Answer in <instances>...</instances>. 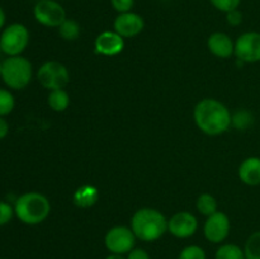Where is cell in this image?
<instances>
[{
  "label": "cell",
  "mask_w": 260,
  "mask_h": 259,
  "mask_svg": "<svg viewBox=\"0 0 260 259\" xmlns=\"http://www.w3.org/2000/svg\"><path fill=\"white\" fill-rule=\"evenodd\" d=\"M196 126L208 136H218L228 131L233 123L230 109L215 98L201 99L193 111Z\"/></svg>",
  "instance_id": "cell-1"
},
{
  "label": "cell",
  "mask_w": 260,
  "mask_h": 259,
  "mask_svg": "<svg viewBox=\"0 0 260 259\" xmlns=\"http://www.w3.org/2000/svg\"><path fill=\"white\" fill-rule=\"evenodd\" d=\"M131 230L136 239L151 243L159 240L167 233L168 220L156 208H140L131 217Z\"/></svg>",
  "instance_id": "cell-2"
},
{
  "label": "cell",
  "mask_w": 260,
  "mask_h": 259,
  "mask_svg": "<svg viewBox=\"0 0 260 259\" xmlns=\"http://www.w3.org/2000/svg\"><path fill=\"white\" fill-rule=\"evenodd\" d=\"M51 203L40 192H27L15 201L14 213L20 222L25 225H38L50 216Z\"/></svg>",
  "instance_id": "cell-3"
},
{
  "label": "cell",
  "mask_w": 260,
  "mask_h": 259,
  "mask_svg": "<svg viewBox=\"0 0 260 259\" xmlns=\"http://www.w3.org/2000/svg\"><path fill=\"white\" fill-rule=\"evenodd\" d=\"M33 76V66L28 58L10 56L3 61L2 79L5 85L13 90H23L29 85Z\"/></svg>",
  "instance_id": "cell-4"
},
{
  "label": "cell",
  "mask_w": 260,
  "mask_h": 259,
  "mask_svg": "<svg viewBox=\"0 0 260 259\" xmlns=\"http://www.w3.org/2000/svg\"><path fill=\"white\" fill-rule=\"evenodd\" d=\"M29 43V30L22 23L7 25L0 35V50L10 56H20Z\"/></svg>",
  "instance_id": "cell-5"
},
{
  "label": "cell",
  "mask_w": 260,
  "mask_h": 259,
  "mask_svg": "<svg viewBox=\"0 0 260 259\" xmlns=\"http://www.w3.org/2000/svg\"><path fill=\"white\" fill-rule=\"evenodd\" d=\"M37 80L47 90L65 89L70 83V73L63 63L58 61H47L37 71Z\"/></svg>",
  "instance_id": "cell-6"
},
{
  "label": "cell",
  "mask_w": 260,
  "mask_h": 259,
  "mask_svg": "<svg viewBox=\"0 0 260 259\" xmlns=\"http://www.w3.org/2000/svg\"><path fill=\"white\" fill-rule=\"evenodd\" d=\"M33 17L41 25L58 28L66 19V10L57 0H40L33 7Z\"/></svg>",
  "instance_id": "cell-7"
},
{
  "label": "cell",
  "mask_w": 260,
  "mask_h": 259,
  "mask_svg": "<svg viewBox=\"0 0 260 259\" xmlns=\"http://www.w3.org/2000/svg\"><path fill=\"white\" fill-rule=\"evenodd\" d=\"M136 244V236L131 228L119 225L109 229L104 236V245L111 254H128Z\"/></svg>",
  "instance_id": "cell-8"
},
{
  "label": "cell",
  "mask_w": 260,
  "mask_h": 259,
  "mask_svg": "<svg viewBox=\"0 0 260 259\" xmlns=\"http://www.w3.org/2000/svg\"><path fill=\"white\" fill-rule=\"evenodd\" d=\"M234 55L243 63L260 62V33L250 30L239 36Z\"/></svg>",
  "instance_id": "cell-9"
},
{
  "label": "cell",
  "mask_w": 260,
  "mask_h": 259,
  "mask_svg": "<svg viewBox=\"0 0 260 259\" xmlns=\"http://www.w3.org/2000/svg\"><path fill=\"white\" fill-rule=\"evenodd\" d=\"M231 230V222L225 212L217 211L213 215L208 216L203 225V234L210 243L221 244L226 240Z\"/></svg>",
  "instance_id": "cell-10"
},
{
  "label": "cell",
  "mask_w": 260,
  "mask_h": 259,
  "mask_svg": "<svg viewBox=\"0 0 260 259\" xmlns=\"http://www.w3.org/2000/svg\"><path fill=\"white\" fill-rule=\"evenodd\" d=\"M198 230V220L192 212L180 211L168 220V231L178 239L190 238Z\"/></svg>",
  "instance_id": "cell-11"
},
{
  "label": "cell",
  "mask_w": 260,
  "mask_h": 259,
  "mask_svg": "<svg viewBox=\"0 0 260 259\" xmlns=\"http://www.w3.org/2000/svg\"><path fill=\"white\" fill-rule=\"evenodd\" d=\"M113 28L123 38L136 37L144 30L145 20L140 14L134 12L121 13L113 22Z\"/></svg>",
  "instance_id": "cell-12"
},
{
  "label": "cell",
  "mask_w": 260,
  "mask_h": 259,
  "mask_svg": "<svg viewBox=\"0 0 260 259\" xmlns=\"http://www.w3.org/2000/svg\"><path fill=\"white\" fill-rule=\"evenodd\" d=\"M94 48L102 56H116L124 48V38L116 30H104L96 36Z\"/></svg>",
  "instance_id": "cell-13"
},
{
  "label": "cell",
  "mask_w": 260,
  "mask_h": 259,
  "mask_svg": "<svg viewBox=\"0 0 260 259\" xmlns=\"http://www.w3.org/2000/svg\"><path fill=\"white\" fill-rule=\"evenodd\" d=\"M207 48L216 57L229 58L235 52V42L226 33L215 32L208 37Z\"/></svg>",
  "instance_id": "cell-14"
},
{
  "label": "cell",
  "mask_w": 260,
  "mask_h": 259,
  "mask_svg": "<svg viewBox=\"0 0 260 259\" xmlns=\"http://www.w3.org/2000/svg\"><path fill=\"white\" fill-rule=\"evenodd\" d=\"M239 179L246 185L256 187L260 185V157L249 156L243 160L238 169Z\"/></svg>",
  "instance_id": "cell-15"
},
{
  "label": "cell",
  "mask_w": 260,
  "mask_h": 259,
  "mask_svg": "<svg viewBox=\"0 0 260 259\" xmlns=\"http://www.w3.org/2000/svg\"><path fill=\"white\" fill-rule=\"evenodd\" d=\"M99 193L98 189L93 185H83L78 188L73 196L74 203L79 207H90L98 201Z\"/></svg>",
  "instance_id": "cell-16"
},
{
  "label": "cell",
  "mask_w": 260,
  "mask_h": 259,
  "mask_svg": "<svg viewBox=\"0 0 260 259\" xmlns=\"http://www.w3.org/2000/svg\"><path fill=\"white\" fill-rule=\"evenodd\" d=\"M47 103L52 111L63 112L70 106V95L65 89L51 90L47 96Z\"/></svg>",
  "instance_id": "cell-17"
},
{
  "label": "cell",
  "mask_w": 260,
  "mask_h": 259,
  "mask_svg": "<svg viewBox=\"0 0 260 259\" xmlns=\"http://www.w3.org/2000/svg\"><path fill=\"white\" fill-rule=\"evenodd\" d=\"M196 207H197L198 212L201 215L208 216L213 215L215 212H217V201L210 193H202V195L198 196L197 202H196Z\"/></svg>",
  "instance_id": "cell-18"
},
{
  "label": "cell",
  "mask_w": 260,
  "mask_h": 259,
  "mask_svg": "<svg viewBox=\"0 0 260 259\" xmlns=\"http://www.w3.org/2000/svg\"><path fill=\"white\" fill-rule=\"evenodd\" d=\"M215 259H245V254L236 244H222L216 251Z\"/></svg>",
  "instance_id": "cell-19"
},
{
  "label": "cell",
  "mask_w": 260,
  "mask_h": 259,
  "mask_svg": "<svg viewBox=\"0 0 260 259\" xmlns=\"http://www.w3.org/2000/svg\"><path fill=\"white\" fill-rule=\"evenodd\" d=\"M244 254L245 259H260V230L254 231L246 239Z\"/></svg>",
  "instance_id": "cell-20"
},
{
  "label": "cell",
  "mask_w": 260,
  "mask_h": 259,
  "mask_svg": "<svg viewBox=\"0 0 260 259\" xmlns=\"http://www.w3.org/2000/svg\"><path fill=\"white\" fill-rule=\"evenodd\" d=\"M58 35L65 41H75L80 36V25L76 20L66 18L65 22L58 27Z\"/></svg>",
  "instance_id": "cell-21"
},
{
  "label": "cell",
  "mask_w": 260,
  "mask_h": 259,
  "mask_svg": "<svg viewBox=\"0 0 260 259\" xmlns=\"http://www.w3.org/2000/svg\"><path fill=\"white\" fill-rule=\"evenodd\" d=\"M254 116L246 109H240L233 114V126L238 130H246L253 124Z\"/></svg>",
  "instance_id": "cell-22"
},
{
  "label": "cell",
  "mask_w": 260,
  "mask_h": 259,
  "mask_svg": "<svg viewBox=\"0 0 260 259\" xmlns=\"http://www.w3.org/2000/svg\"><path fill=\"white\" fill-rule=\"evenodd\" d=\"M15 107V99L12 91L0 88V117L12 113Z\"/></svg>",
  "instance_id": "cell-23"
},
{
  "label": "cell",
  "mask_w": 260,
  "mask_h": 259,
  "mask_svg": "<svg viewBox=\"0 0 260 259\" xmlns=\"http://www.w3.org/2000/svg\"><path fill=\"white\" fill-rule=\"evenodd\" d=\"M178 259H207L206 251L198 245H188L182 249Z\"/></svg>",
  "instance_id": "cell-24"
},
{
  "label": "cell",
  "mask_w": 260,
  "mask_h": 259,
  "mask_svg": "<svg viewBox=\"0 0 260 259\" xmlns=\"http://www.w3.org/2000/svg\"><path fill=\"white\" fill-rule=\"evenodd\" d=\"M210 3L213 8H216L220 12L229 13L231 10L238 9L241 0H210Z\"/></svg>",
  "instance_id": "cell-25"
},
{
  "label": "cell",
  "mask_w": 260,
  "mask_h": 259,
  "mask_svg": "<svg viewBox=\"0 0 260 259\" xmlns=\"http://www.w3.org/2000/svg\"><path fill=\"white\" fill-rule=\"evenodd\" d=\"M14 215V207L10 206L8 202L0 201V226H4L7 223H9Z\"/></svg>",
  "instance_id": "cell-26"
},
{
  "label": "cell",
  "mask_w": 260,
  "mask_h": 259,
  "mask_svg": "<svg viewBox=\"0 0 260 259\" xmlns=\"http://www.w3.org/2000/svg\"><path fill=\"white\" fill-rule=\"evenodd\" d=\"M135 0H111V5L113 7V9L116 10V12H118V14H121V13L132 12Z\"/></svg>",
  "instance_id": "cell-27"
},
{
  "label": "cell",
  "mask_w": 260,
  "mask_h": 259,
  "mask_svg": "<svg viewBox=\"0 0 260 259\" xmlns=\"http://www.w3.org/2000/svg\"><path fill=\"white\" fill-rule=\"evenodd\" d=\"M226 20L233 27H238V25H240L243 23V13L239 9L231 10V12L226 13Z\"/></svg>",
  "instance_id": "cell-28"
},
{
  "label": "cell",
  "mask_w": 260,
  "mask_h": 259,
  "mask_svg": "<svg viewBox=\"0 0 260 259\" xmlns=\"http://www.w3.org/2000/svg\"><path fill=\"white\" fill-rule=\"evenodd\" d=\"M127 259H150V255L145 249L134 248L127 254Z\"/></svg>",
  "instance_id": "cell-29"
},
{
  "label": "cell",
  "mask_w": 260,
  "mask_h": 259,
  "mask_svg": "<svg viewBox=\"0 0 260 259\" xmlns=\"http://www.w3.org/2000/svg\"><path fill=\"white\" fill-rule=\"evenodd\" d=\"M8 132H9V124L5 121L4 117H0V140L7 137Z\"/></svg>",
  "instance_id": "cell-30"
},
{
  "label": "cell",
  "mask_w": 260,
  "mask_h": 259,
  "mask_svg": "<svg viewBox=\"0 0 260 259\" xmlns=\"http://www.w3.org/2000/svg\"><path fill=\"white\" fill-rule=\"evenodd\" d=\"M5 20H7V15H5L4 9H3V8L0 7V30H2L3 28H4Z\"/></svg>",
  "instance_id": "cell-31"
},
{
  "label": "cell",
  "mask_w": 260,
  "mask_h": 259,
  "mask_svg": "<svg viewBox=\"0 0 260 259\" xmlns=\"http://www.w3.org/2000/svg\"><path fill=\"white\" fill-rule=\"evenodd\" d=\"M106 259H127V258H124V256L121 255V254H109Z\"/></svg>",
  "instance_id": "cell-32"
},
{
  "label": "cell",
  "mask_w": 260,
  "mask_h": 259,
  "mask_svg": "<svg viewBox=\"0 0 260 259\" xmlns=\"http://www.w3.org/2000/svg\"><path fill=\"white\" fill-rule=\"evenodd\" d=\"M2 69H3V62H0V78H2Z\"/></svg>",
  "instance_id": "cell-33"
},
{
  "label": "cell",
  "mask_w": 260,
  "mask_h": 259,
  "mask_svg": "<svg viewBox=\"0 0 260 259\" xmlns=\"http://www.w3.org/2000/svg\"><path fill=\"white\" fill-rule=\"evenodd\" d=\"M160 2H165V0H160Z\"/></svg>",
  "instance_id": "cell-34"
},
{
  "label": "cell",
  "mask_w": 260,
  "mask_h": 259,
  "mask_svg": "<svg viewBox=\"0 0 260 259\" xmlns=\"http://www.w3.org/2000/svg\"><path fill=\"white\" fill-rule=\"evenodd\" d=\"M57 2H60V0H57Z\"/></svg>",
  "instance_id": "cell-35"
},
{
  "label": "cell",
  "mask_w": 260,
  "mask_h": 259,
  "mask_svg": "<svg viewBox=\"0 0 260 259\" xmlns=\"http://www.w3.org/2000/svg\"><path fill=\"white\" fill-rule=\"evenodd\" d=\"M0 259H2V258H0Z\"/></svg>",
  "instance_id": "cell-36"
}]
</instances>
